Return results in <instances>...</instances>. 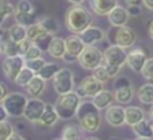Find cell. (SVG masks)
I'll return each mask as SVG.
<instances>
[{
  "mask_svg": "<svg viewBox=\"0 0 153 140\" xmlns=\"http://www.w3.org/2000/svg\"><path fill=\"white\" fill-rule=\"evenodd\" d=\"M75 116L85 132L95 133L101 128L102 119H101L100 109L94 105L93 101H81Z\"/></svg>",
  "mask_w": 153,
  "mask_h": 140,
  "instance_id": "cell-1",
  "label": "cell"
},
{
  "mask_svg": "<svg viewBox=\"0 0 153 140\" xmlns=\"http://www.w3.org/2000/svg\"><path fill=\"white\" fill-rule=\"evenodd\" d=\"M65 22H66V27L69 28V31L79 35L89 26H91L93 16L89 12V10L82 7L81 4H73V7L67 10Z\"/></svg>",
  "mask_w": 153,
  "mask_h": 140,
  "instance_id": "cell-2",
  "label": "cell"
},
{
  "mask_svg": "<svg viewBox=\"0 0 153 140\" xmlns=\"http://www.w3.org/2000/svg\"><path fill=\"white\" fill-rule=\"evenodd\" d=\"M128 53L124 47L118 45H111L103 51V62L102 65L106 67L110 78H116L120 74L121 67L126 64Z\"/></svg>",
  "mask_w": 153,
  "mask_h": 140,
  "instance_id": "cell-3",
  "label": "cell"
},
{
  "mask_svg": "<svg viewBox=\"0 0 153 140\" xmlns=\"http://www.w3.org/2000/svg\"><path fill=\"white\" fill-rule=\"evenodd\" d=\"M79 104H81V97L76 94V92L73 90V92L65 93V94H59L54 103V108H55L59 119L70 120L76 115Z\"/></svg>",
  "mask_w": 153,
  "mask_h": 140,
  "instance_id": "cell-4",
  "label": "cell"
},
{
  "mask_svg": "<svg viewBox=\"0 0 153 140\" xmlns=\"http://www.w3.org/2000/svg\"><path fill=\"white\" fill-rule=\"evenodd\" d=\"M27 101L28 98L22 93H10L4 97L1 104L4 105L5 111L8 112L10 117H20L24 115V109H26Z\"/></svg>",
  "mask_w": 153,
  "mask_h": 140,
  "instance_id": "cell-5",
  "label": "cell"
},
{
  "mask_svg": "<svg viewBox=\"0 0 153 140\" xmlns=\"http://www.w3.org/2000/svg\"><path fill=\"white\" fill-rule=\"evenodd\" d=\"M78 62L85 70H94L103 62V53L95 46H85L83 51L79 54Z\"/></svg>",
  "mask_w": 153,
  "mask_h": 140,
  "instance_id": "cell-6",
  "label": "cell"
},
{
  "mask_svg": "<svg viewBox=\"0 0 153 140\" xmlns=\"http://www.w3.org/2000/svg\"><path fill=\"white\" fill-rule=\"evenodd\" d=\"M54 90L58 94H65L74 90V73L69 67H61L53 78Z\"/></svg>",
  "mask_w": 153,
  "mask_h": 140,
  "instance_id": "cell-7",
  "label": "cell"
},
{
  "mask_svg": "<svg viewBox=\"0 0 153 140\" xmlns=\"http://www.w3.org/2000/svg\"><path fill=\"white\" fill-rule=\"evenodd\" d=\"M26 59L23 55H13V57H5V59L1 64V69L4 76L10 81H15L18 74L24 67Z\"/></svg>",
  "mask_w": 153,
  "mask_h": 140,
  "instance_id": "cell-8",
  "label": "cell"
},
{
  "mask_svg": "<svg viewBox=\"0 0 153 140\" xmlns=\"http://www.w3.org/2000/svg\"><path fill=\"white\" fill-rule=\"evenodd\" d=\"M103 89V82H101L94 76H87L81 81L79 86L76 88V94L79 97H94L98 92Z\"/></svg>",
  "mask_w": 153,
  "mask_h": 140,
  "instance_id": "cell-9",
  "label": "cell"
},
{
  "mask_svg": "<svg viewBox=\"0 0 153 140\" xmlns=\"http://www.w3.org/2000/svg\"><path fill=\"white\" fill-rule=\"evenodd\" d=\"M136 40H137V34L130 27H126V26L116 27L114 45H118L124 49H129V47H133Z\"/></svg>",
  "mask_w": 153,
  "mask_h": 140,
  "instance_id": "cell-10",
  "label": "cell"
},
{
  "mask_svg": "<svg viewBox=\"0 0 153 140\" xmlns=\"http://www.w3.org/2000/svg\"><path fill=\"white\" fill-rule=\"evenodd\" d=\"M45 106H46V103H43L40 98L31 97L27 101L23 116L31 123H39V119L42 117V113L45 111Z\"/></svg>",
  "mask_w": 153,
  "mask_h": 140,
  "instance_id": "cell-11",
  "label": "cell"
},
{
  "mask_svg": "<svg viewBox=\"0 0 153 140\" xmlns=\"http://www.w3.org/2000/svg\"><path fill=\"white\" fill-rule=\"evenodd\" d=\"M146 59H148V57H146L145 51H144L141 47H136L128 53L126 65L129 66V69L133 70L134 73H141Z\"/></svg>",
  "mask_w": 153,
  "mask_h": 140,
  "instance_id": "cell-12",
  "label": "cell"
},
{
  "mask_svg": "<svg viewBox=\"0 0 153 140\" xmlns=\"http://www.w3.org/2000/svg\"><path fill=\"white\" fill-rule=\"evenodd\" d=\"M105 120L111 127H121L125 124V108L122 105H110L105 112Z\"/></svg>",
  "mask_w": 153,
  "mask_h": 140,
  "instance_id": "cell-13",
  "label": "cell"
},
{
  "mask_svg": "<svg viewBox=\"0 0 153 140\" xmlns=\"http://www.w3.org/2000/svg\"><path fill=\"white\" fill-rule=\"evenodd\" d=\"M79 37L82 38V40L86 46H94L95 43H100L101 40H103L105 31L97 26H89L85 31L79 34Z\"/></svg>",
  "mask_w": 153,
  "mask_h": 140,
  "instance_id": "cell-14",
  "label": "cell"
},
{
  "mask_svg": "<svg viewBox=\"0 0 153 140\" xmlns=\"http://www.w3.org/2000/svg\"><path fill=\"white\" fill-rule=\"evenodd\" d=\"M89 4L95 15L108 16L109 12L118 5V0H89Z\"/></svg>",
  "mask_w": 153,
  "mask_h": 140,
  "instance_id": "cell-15",
  "label": "cell"
},
{
  "mask_svg": "<svg viewBox=\"0 0 153 140\" xmlns=\"http://www.w3.org/2000/svg\"><path fill=\"white\" fill-rule=\"evenodd\" d=\"M129 13H128V10L121 5H117L113 10L109 12L108 19L109 23L113 27H121V26H126L128 20H129Z\"/></svg>",
  "mask_w": 153,
  "mask_h": 140,
  "instance_id": "cell-16",
  "label": "cell"
},
{
  "mask_svg": "<svg viewBox=\"0 0 153 140\" xmlns=\"http://www.w3.org/2000/svg\"><path fill=\"white\" fill-rule=\"evenodd\" d=\"M91 101L94 103V105L97 106L100 111H103V109H108L110 105H113L114 100V93L110 92L108 89H102L101 92H98L94 97H91Z\"/></svg>",
  "mask_w": 153,
  "mask_h": 140,
  "instance_id": "cell-17",
  "label": "cell"
},
{
  "mask_svg": "<svg viewBox=\"0 0 153 140\" xmlns=\"http://www.w3.org/2000/svg\"><path fill=\"white\" fill-rule=\"evenodd\" d=\"M47 51L54 59H62L66 53V40L61 37H53L48 43Z\"/></svg>",
  "mask_w": 153,
  "mask_h": 140,
  "instance_id": "cell-18",
  "label": "cell"
},
{
  "mask_svg": "<svg viewBox=\"0 0 153 140\" xmlns=\"http://www.w3.org/2000/svg\"><path fill=\"white\" fill-rule=\"evenodd\" d=\"M66 51L75 57H79V54L83 51L85 49V43L82 40V38L79 37L78 34H73V35H69L66 38Z\"/></svg>",
  "mask_w": 153,
  "mask_h": 140,
  "instance_id": "cell-19",
  "label": "cell"
},
{
  "mask_svg": "<svg viewBox=\"0 0 153 140\" xmlns=\"http://www.w3.org/2000/svg\"><path fill=\"white\" fill-rule=\"evenodd\" d=\"M145 119V112L140 106H126L125 108V124L133 127L134 124Z\"/></svg>",
  "mask_w": 153,
  "mask_h": 140,
  "instance_id": "cell-20",
  "label": "cell"
},
{
  "mask_svg": "<svg viewBox=\"0 0 153 140\" xmlns=\"http://www.w3.org/2000/svg\"><path fill=\"white\" fill-rule=\"evenodd\" d=\"M58 120H59V116H58V113H56L54 105L53 104H46L45 111H43L42 117L39 119L38 124L45 125V127H53V125L56 124Z\"/></svg>",
  "mask_w": 153,
  "mask_h": 140,
  "instance_id": "cell-21",
  "label": "cell"
},
{
  "mask_svg": "<svg viewBox=\"0 0 153 140\" xmlns=\"http://www.w3.org/2000/svg\"><path fill=\"white\" fill-rule=\"evenodd\" d=\"M47 35H51V34H48L47 30H46L39 22H35L34 24L27 27V38H28L32 43H36L38 40H40L42 38L47 37Z\"/></svg>",
  "mask_w": 153,
  "mask_h": 140,
  "instance_id": "cell-22",
  "label": "cell"
},
{
  "mask_svg": "<svg viewBox=\"0 0 153 140\" xmlns=\"http://www.w3.org/2000/svg\"><path fill=\"white\" fill-rule=\"evenodd\" d=\"M45 88H46V79H43L42 77L35 74V77L28 82L26 89H27V93L31 97H38V96H40L43 93Z\"/></svg>",
  "mask_w": 153,
  "mask_h": 140,
  "instance_id": "cell-23",
  "label": "cell"
},
{
  "mask_svg": "<svg viewBox=\"0 0 153 140\" xmlns=\"http://www.w3.org/2000/svg\"><path fill=\"white\" fill-rule=\"evenodd\" d=\"M133 132L137 138H148V139H153V125L148 121L146 119H144L143 121L137 123L132 127Z\"/></svg>",
  "mask_w": 153,
  "mask_h": 140,
  "instance_id": "cell-24",
  "label": "cell"
},
{
  "mask_svg": "<svg viewBox=\"0 0 153 140\" xmlns=\"http://www.w3.org/2000/svg\"><path fill=\"white\" fill-rule=\"evenodd\" d=\"M134 97V90H133V85L130 86H124V88H118L114 89V100L117 103H120L121 105L128 104L133 100Z\"/></svg>",
  "mask_w": 153,
  "mask_h": 140,
  "instance_id": "cell-25",
  "label": "cell"
},
{
  "mask_svg": "<svg viewBox=\"0 0 153 140\" xmlns=\"http://www.w3.org/2000/svg\"><path fill=\"white\" fill-rule=\"evenodd\" d=\"M137 97L144 105H153V84L148 82L140 86L137 90Z\"/></svg>",
  "mask_w": 153,
  "mask_h": 140,
  "instance_id": "cell-26",
  "label": "cell"
},
{
  "mask_svg": "<svg viewBox=\"0 0 153 140\" xmlns=\"http://www.w3.org/2000/svg\"><path fill=\"white\" fill-rule=\"evenodd\" d=\"M7 35L13 42H22L23 39L27 38V27L22 26V24H19V23H15L13 26H11L10 28H8Z\"/></svg>",
  "mask_w": 153,
  "mask_h": 140,
  "instance_id": "cell-27",
  "label": "cell"
},
{
  "mask_svg": "<svg viewBox=\"0 0 153 140\" xmlns=\"http://www.w3.org/2000/svg\"><path fill=\"white\" fill-rule=\"evenodd\" d=\"M0 47H1V53L5 54V57H13V55H20V51H19V42H13L8 38L7 40H3L0 43Z\"/></svg>",
  "mask_w": 153,
  "mask_h": 140,
  "instance_id": "cell-28",
  "label": "cell"
},
{
  "mask_svg": "<svg viewBox=\"0 0 153 140\" xmlns=\"http://www.w3.org/2000/svg\"><path fill=\"white\" fill-rule=\"evenodd\" d=\"M59 69H61V66H59L58 64H45L42 69L36 73V76L42 77L43 79L48 81V79L54 78V76H55L56 71H58Z\"/></svg>",
  "mask_w": 153,
  "mask_h": 140,
  "instance_id": "cell-29",
  "label": "cell"
},
{
  "mask_svg": "<svg viewBox=\"0 0 153 140\" xmlns=\"http://www.w3.org/2000/svg\"><path fill=\"white\" fill-rule=\"evenodd\" d=\"M16 8L10 0H0V24L15 13Z\"/></svg>",
  "mask_w": 153,
  "mask_h": 140,
  "instance_id": "cell-30",
  "label": "cell"
},
{
  "mask_svg": "<svg viewBox=\"0 0 153 140\" xmlns=\"http://www.w3.org/2000/svg\"><path fill=\"white\" fill-rule=\"evenodd\" d=\"M34 77H35V73H34V71L30 70L28 67L24 66L23 69L20 70V73L18 74V77H16L15 84L19 85V86H24V88H26L27 85H28V82L31 81Z\"/></svg>",
  "mask_w": 153,
  "mask_h": 140,
  "instance_id": "cell-31",
  "label": "cell"
},
{
  "mask_svg": "<svg viewBox=\"0 0 153 140\" xmlns=\"http://www.w3.org/2000/svg\"><path fill=\"white\" fill-rule=\"evenodd\" d=\"M62 139L65 140H81V130L78 125H66L62 131Z\"/></svg>",
  "mask_w": 153,
  "mask_h": 140,
  "instance_id": "cell-32",
  "label": "cell"
},
{
  "mask_svg": "<svg viewBox=\"0 0 153 140\" xmlns=\"http://www.w3.org/2000/svg\"><path fill=\"white\" fill-rule=\"evenodd\" d=\"M13 16H15L16 23L22 24V26H24V27H28V26H31V24L35 23L34 13H26V12H19V11H15Z\"/></svg>",
  "mask_w": 153,
  "mask_h": 140,
  "instance_id": "cell-33",
  "label": "cell"
},
{
  "mask_svg": "<svg viewBox=\"0 0 153 140\" xmlns=\"http://www.w3.org/2000/svg\"><path fill=\"white\" fill-rule=\"evenodd\" d=\"M39 23L42 24L43 27H45L46 30H47V32L48 34H51V35H54L56 31L59 30V26H58V22L55 20V19H53V18H43V19H40L39 20Z\"/></svg>",
  "mask_w": 153,
  "mask_h": 140,
  "instance_id": "cell-34",
  "label": "cell"
},
{
  "mask_svg": "<svg viewBox=\"0 0 153 140\" xmlns=\"http://www.w3.org/2000/svg\"><path fill=\"white\" fill-rule=\"evenodd\" d=\"M15 133L13 127L11 123L5 121H0V140H8L11 136Z\"/></svg>",
  "mask_w": 153,
  "mask_h": 140,
  "instance_id": "cell-35",
  "label": "cell"
},
{
  "mask_svg": "<svg viewBox=\"0 0 153 140\" xmlns=\"http://www.w3.org/2000/svg\"><path fill=\"white\" fill-rule=\"evenodd\" d=\"M45 64H46L45 58H43V57H40V58H35V59H26L24 66L28 67L30 70H32L35 74H36L38 71L43 67V65H45Z\"/></svg>",
  "mask_w": 153,
  "mask_h": 140,
  "instance_id": "cell-36",
  "label": "cell"
},
{
  "mask_svg": "<svg viewBox=\"0 0 153 140\" xmlns=\"http://www.w3.org/2000/svg\"><path fill=\"white\" fill-rule=\"evenodd\" d=\"M42 53H43L42 49H40L38 45L32 43L23 57H24V59H35V58H40V57H42Z\"/></svg>",
  "mask_w": 153,
  "mask_h": 140,
  "instance_id": "cell-37",
  "label": "cell"
},
{
  "mask_svg": "<svg viewBox=\"0 0 153 140\" xmlns=\"http://www.w3.org/2000/svg\"><path fill=\"white\" fill-rule=\"evenodd\" d=\"M93 76L95 77V78H98L101 82H108L109 79H111L110 77H109V74H108V70H106V67L103 66V65H100L98 67H95L94 70H93Z\"/></svg>",
  "mask_w": 153,
  "mask_h": 140,
  "instance_id": "cell-38",
  "label": "cell"
},
{
  "mask_svg": "<svg viewBox=\"0 0 153 140\" xmlns=\"http://www.w3.org/2000/svg\"><path fill=\"white\" fill-rule=\"evenodd\" d=\"M141 74L145 79L148 81H153V58H148L144 65L143 70H141Z\"/></svg>",
  "mask_w": 153,
  "mask_h": 140,
  "instance_id": "cell-39",
  "label": "cell"
},
{
  "mask_svg": "<svg viewBox=\"0 0 153 140\" xmlns=\"http://www.w3.org/2000/svg\"><path fill=\"white\" fill-rule=\"evenodd\" d=\"M16 11L26 13H34V7L28 0H19V3L16 4Z\"/></svg>",
  "mask_w": 153,
  "mask_h": 140,
  "instance_id": "cell-40",
  "label": "cell"
},
{
  "mask_svg": "<svg viewBox=\"0 0 153 140\" xmlns=\"http://www.w3.org/2000/svg\"><path fill=\"white\" fill-rule=\"evenodd\" d=\"M132 82L128 77H118L114 82V89H118V88H124V86H130Z\"/></svg>",
  "mask_w": 153,
  "mask_h": 140,
  "instance_id": "cell-41",
  "label": "cell"
},
{
  "mask_svg": "<svg viewBox=\"0 0 153 140\" xmlns=\"http://www.w3.org/2000/svg\"><path fill=\"white\" fill-rule=\"evenodd\" d=\"M32 45V42L28 39V38H26V39H23L22 42H19V51H20V55H24V54L27 53V50L30 49V46Z\"/></svg>",
  "mask_w": 153,
  "mask_h": 140,
  "instance_id": "cell-42",
  "label": "cell"
},
{
  "mask_svg": "<svg viewBox=\"0 0 153 140\" xmlns=\"http://www.w3.org/2000/svg\"><path fill=\"white\" fill-rule=\"evenodd\" d=\"M126 10H128L129 16H133V18L141 15V7H138V5H128Z\"/></svg>",
  "mask_w": 153,
  "mask_h": 140,
  "instance_id": "cell-43",
  "label": "cell"
},
{
  "mask_svg": "<svg viewBox=\"0 0 153 140\" xmlns=\"http://www.w3.org/2000/svg\"><path fill=\"white\" fill-rule=\"evenodd\" d=\"M8 117H10V115L5 111L4 105L0 103V121H5V120H8Z\"/></svg>",
  "mask_w": 153,
  "mask_h": 140,
  "instance_id": "cell-44",
  "label": "cell"
},
{
  "mask_svg": "<svg viewBox=\"0 0 153 140\" xmlns=\"http://www.w3.org/2000/svg\"><path fill=\"white\" fill-rule=\"evenodd\" d=\"M63 61H66V62H69V64H73V62H75V61H78V57H75V55H73V54H70V53H65V55H63Z\"/></svg>",
  "mask_w": 153,
  "mask_h": 140,
  "instance_id": "cell-45",
  "label": "cell"
},
{
  "mask_svg": "<svg viewBox=\"0 0 153 140\" xmlns=\"http://www.w3.org/2000/svg\"><path fill=\"white\" fill-rule=\"evenodd\" d=\"M7 94H8V93H7V88H5V85L0 82V103L4 100V97Z\"/></svg>",
  "mask_w": 153,
  "mask_h": 140,
  "instance_id": "cell-46",
  "label": "cell"
},
{
  "mask_svg": "<svg viewBox=\"0 0 153 140\" xmlns=\"http://www.w3.org/2000/svg\"><path fill=\"white\" fill-rule=\"evenodd\" d=\"M125 3L128 5H138V7L143 5V0H125Z\"/></svg>",
  "mask_w": 153,
  "mask_h": 140,
  "instance_id": "cell-47",
  "label": "cell"
},
{
  "mask_svg": "<svg viewBox=\"0 0 153 140\" xmlns=\"http://www.w3.org/2000/svg\"><path fill=\"white\" fill-rule=\"evenodd\" d=\"M143 4L149 11H153V0H143Z\"/></svg>",
  "mask_w": 153,
  "mask_h": 140,
  "instance_id": "cell-48",
  "label": "cell"
},
{
  "mask_svg": "<svg viewBox=\"0 0 153 140\" xmlns=\"http://www.w3.org/2000/svg\"><path fill=\"white\" fill-rule=\"evenodd\" d=\"M148 32H149V37H151V39L153 40V20L149 23V27H148Z\"/></svg>",
  "mask_w": 153,
  "mask_h": 140,
  "instance_id": "cell-49",
  "label": "cell"
},
{
  "mask_svg": "<svg viewBox=\"0 0 153 140\" xmlns=\"http://www.w3.org/2000/svg\"><path fill=\"white\" fill-rule=\"evenodd\" d=\"M8 140H24L23 136H20V135H18V133H13L12 136H11Z\"/></svg>",
  "mask_w": 153,
  "mask_h": 140,
  "instance_id": "cell-50",
  "label": "cell"
},
{
  "mask_svg": "<svg viewBox=\"0 0 153 140\" xmlns=\"http://www.w3.org/2000/svg\"><path fill=\"white\" fill-rule=\"evenodd\" d=\"M67 1H70L71 4H82L85 0H67Z\"/></svg>",
  "mask_w": 153,
  "mask_h": 140,
  "instance_id": "cell-51",
  "label": "cell"
},
{
  "mask_svg": "<svg viewBox=\"0 0 153 140\" xmlns=\"http://www.w3.org/2000/svg\"><path fill=\"white\" fill-rule=\"evenodd\" d=\"M148 113H149V117H151V120L153 121V105H151V109H149Z\"/></svg>",
  "mask_w": 153,
  "mask_h": 140,
  "instance_id": "cell-52",
  "label": "cell"
},
{
  "mask_svg": "<svg viewBox=\"0 0 153 140\" xmlns=\"http://www.w3.org/2000/svg\"><path fill=\"white\" fill-rule=\"evenodd\" d=\"M3 35H4V30H3L1 27H0V39L3 38Z\"/></svg>",
  "mask_w": 153,
  "mask_h": 140,
  "instance_id": "cell-53",
  "label": "cell"
},
{
  "mask_svg": "<svg viewBox=\"0 0 153 140\" xmlns=\"http://www.w3.org/2000/svg\"><path fill=\"white\" fill-rule=\"evenodd\" d=\"M136 140H152V139H148V138H137Z\"/></svg>",
  "mask_w": 153,
  "mask_h": 140,
  "instance_id": "cell-54",
  "label": "cell"
},
{
  "mask_svg": "<svg viewBox=\"0 0 153 140\" xmlns=\"http://www.w3.org/2000/svg\"><path fill=\"white\" fill-rule=\"evenodd\" d=\"M85 140H100V139H97V138H87V139H85Z\"/></svg>",
  "mask_w": 153,
  "mask_h": 140,
  "instance_id": "cell-55",
  "label": "cell"
},
{
  "mask_svg": "<svg viewBox=\"0 0 153 140\" xmlns=\"http://www.w3.org/2000/svg\"><path fill=\"white\" fill-rule=\"evenodd\" d=\"M0 54H1V47H0Z\"/></svg>",
  "mask_w": 153,
  "mask_h": 140,
  "instance_id": "cell-56",
  "label": "cell"
},
{
  "mask_svg": "<svg viewBox=\"0 0 153 140\" xmlns=\"http://www.w3.org/2000/svg\"><path fill=\"white\" fill-rule=\"evenodd\" d=\"M59 140H65V139H59Z\"/></svg>",
  "mask_w": 153,
  "mask_h": 140,
  "instance_id": "cell-57",
  "label": "cell"
},
{
  "mask_svg": "<svg viewBox=\"0 0 153 140\" xmlns=\"http://www.w3.org/2000/svg\"><path fill=\"white\" fill-rule=\"evenodd\" d=\"M152 125H153V124H152Z\"/></svg>",
  "mask_w": 153,
  "mask_h": 140,
  "instance_id": "cell-58",
  "label": "cell"
}]
</instances>
